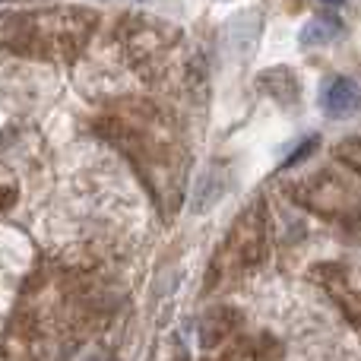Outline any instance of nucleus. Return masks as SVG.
<instances>
[{"label":"nucleus","instance_id":"obj_3","mask_svg":"<svg viewBox=\"0 0 361 361\" xmlns=\"http://www.w3.org/2000/svg\"><path fill=\"white\" fill-rule=\"evenodd\" d=\"M317 143H320V140H317V137H307V140H305V143H301V149H298V152H292V156H288V159H286V162H282V169H292V165L305 162V159H307V156H311V152H314V149H317Z\"/></svg>","mask_w":361,"mask_h":361},{"label":"nucleus","instance_id":"obj_1","mask_svg":"<svg viewBox=\"0 0 361 361\" xmlns=\"http://www.w3.org/2000/svg\"><path fill=\"white\" fill-rule=\"evenodd\" d=\"M320 105L330 118H352L361 108V86L352 76H336L320 95Z\"/></svg>","mask_w":361,"mask_h":361},{"label":"nucleus","instance_id":"obj_2","mask_svg":"<svg viewBox=\"0 0 361 361\" xmlns=\"http://www.w3.org/2000/svg\"><path fill=\"white\" fill-rule=\"evenodd\" d=\"M339 35H343V23L336 16H317L301 29V44L305 48H317V44H330Z\"/></svg>","mask_w":361,"mask_h":361},{"label":"nucleus","instance_id":"obj_4","mask_svg":"<svg viewBox=\"0 0 361 361\" xmlns=\"http://www.w3.org/2000/svg\"><path fill=\"white\" fill-rule=\"evenodd\" d=\"M320 4H330V6H339V4H343V0H320Z\"/></svg>","mask_w":361,"mask_h":361}]
</instances>
